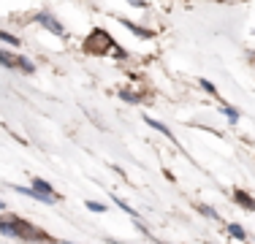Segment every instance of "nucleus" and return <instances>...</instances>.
Returning a JSON list of instances; mask_svg holds the SVG:
<instances>
[{
  "mask_svg": "<svg viewBox=\"0 0 255 244\" xmlns=\"http://www.w3.org/2000/svg\"><path fill=\"white\" fill-rule=\"evenodd\" d=\"M0 41H3V44H8V46H19V38H16V35H11V33H5V30H0Z\"/></svg>",
  "mask_w": 255,
  "mask_h": 244,
  "instance_id": "f8f14e48",
  "label": "nucleus"
},
{
  "mask_svg": "<svg viewBox=\"0 0 255 244\" xmlns=\"http://www.w3.org/2000/svg\"><path fill=\"white\" fill-rule=\"evenodd\" d=\"M223 114L228 117V122H236V120H239V112H236V109H231V106H223Z\"/></svg>",
  "mask_w": 255,
  "mask_h": 244,
  "instance_id": "4468645a",
  "label": "nucleus"
},
{
  "mask_svg": "<svg viewBox=\"0 0 255 244\" xmlns=\"http://www.w3.org/2000/svg\"><path fill=\"white\" fill-rule=\"evenodd\" d=\"M130 5H138V8H144L147 3H144V0H130Z\"/></svg>",
  "mask_w": 255,
  "mask_h": 244,
  "instance_id": "a211bd4d",
  "label": "nucleus"
},
{
  "mask_svg": "<svg viewBox=\"0 0 255 244\" xmlns=\"http://www.w3.org/2000/svg\"><path fill=\"white\" fill-rule=\"evenodd\" d=\"M33 190H35V201H41V204H54V201H57V193H54L52 185L44 182L41 176L33 179Z\"/></svg>",
  "mask_w": 255,
  "mask_h": 244,
  "instance_id": "f03ea898",
  "label": "nucleus"
},
{
  "mask_svg": "<svg viewBox=\"0 0 255 244\" xmlns=\"http://www.w3.org/2000/svg\"><path fill=\"white\" fill-rule=\"evenodd\" d=\"M106 49H117V44L112 41V35L106 33V30H93L90 33V38L84 41V52L90 54H106Z\"/></svg>",
  "mask_w": 255,
  "mask_h": 244,
  "instance_id": "f257e3e1",
  "label": "nucleus"
},
{
  "mask_svg": "<svg viewBox=\"0 0 255 244\" xmlns=\"http://www.w3.org/2000/svg\"><path fill=\"white\" fill-rule=\"evenodd\" d=\"M3 206H5V204H3V201H0V209H3Z\"/></svg>",
  "mask_w": 255,
  "mask_h": 244,
  "instance_id": "aec40b11",
  "label": "nucleus"
},
{
  "mask_svg": "<svg viewBox=\"0 0 255 244\" xmlns=\"http://www.w3.org/2000/svg\"><path fill=\"white\" fill-rule=\"evenodd\" d=\"M0 65H3V68H16V57L0 49Z\"/></svg>",
  "mask_w": 255,
  "mask_h": 244,
  "instance_id": "1a4fd4ad",
  "label": "nucleus"
},
{
  "mask_svg": "<svg viewBox=\"0 0 255 244\" xmlns=\"http://www.w3.org/2000/svg\"><path fill=\"white\" fill-rule=\"evenodd\" d=\"M196 209H198V215H204V217L215 220V223H220V215H217V209H212V206H206V204H196Z\"/></svg>",
  "mask_w": 255,
  "mask_h": 244,
  "instance_id": "0eeeda50",
  "label": "nucleus"
},
{
  "mask_svg": "<svg viewBox=\"0 0 255 244\" xmlns=\"http://www.w3.org/2000/svg\"><path fill=\"white\" fill-rule=\"evenodd\" d=\"M123 24L130 30L133 35H138V38H152V30H144V27H138V24H133V22H128V19H123Z\"/></svg>",
  "mask_w": 255,
  "mask_h": 244,
  "instance_id": "423d86ee",
  "label": "nucleus"
},
{
  "mask_svg": "<svg viewBox=\"0 0 255 244\" xmlns=\"http://www.w3.org/2000/svg\"><path fill=\"white\" fill-rule=\"evenodd\" d=\"M35 19H38L41 27H46V30H49L52 35H65V27H63V24H60L57 19H54L52 14H46V11H44V14H38Z\"/></svg>",
  "mask_w": 255,
  "mask_h": 244,
  "instance_id": "20e7f679",
  "label": "nucleus"
},
{
  "mask_svg": "<svg viewBox=\"0 0 255 244\" xmlns=\"http://www.w3.org/2000/svg\"><path fill=\"white\" fill-rule=\"evenodd\" d=\"M198 84H201V87H204V90H206V93H209V95H217V87H215V84L209 82V79H201V82H198Z\"/></svg>",
  "mask_w": 255,
  "mask_h": 244,
  "instance_id": "2eb2a0df",
  "label": "nucleus"
},
{
  "mask_svg": "<svg viewBox=\"0 0 255 244\" xmlns=\"http://www.w3.org/2000/svg\"><path fill=\"white\" fill-rule=\"evenodd\" d=\"M228 234L234 236V239H247L245 228H242V225H236V223H231V225H228Z\"/></svg>",
  "mask_w": 255,
  "mask_h": 244,
  "instance_id": "9d476101",
  "label": "nucleus"
},
{
  "mask_svg": "<svg viewBox=\"0 0 255 244\" xmlns=\"http://www.w3.org/2000/svg\"><path fill=\"white\" fill-rule=\"evenodd\" d=\"M234 201L242 206V209H247V212H255V198L250 193H245V190H234Z\"/></svg>",
  "mask_w": 255,
  "mask_h": 244,
  "instance_id": "39448f33",
  "label": "nucleus"
},
{
  "mask_svg": "<svg viewBox=\"0 0 255 244\" xmlns=\"http://www.w3.org/2000/svg\"><path fill=\"white\" fill-rule=\"evenodd\" d=\"M14 225H16V231H19V239H30V242H41V239H46L44 231H35L33 225H27V223H25V220H14Z\"/></svg>",
  "mask_w": 255,
  "mask_h": 244,
  "instance_id": "7ed1b4c3",
  "label": "nucleus"
},
{
  "mask_svg": "<svg viewBox=\"0 0 255 244\" xmlns=\"http://www.w3.org/2000/svg\"><path fill=\"white\" fill-rule=\"evenodd\" d=\"M123 101H130V103H138V101H141V98H138V95H133V93H123Z\"/></svg>",
  "mask_w": 255,
  "mask_h": 244,
  "instance_id": "f3484780",
  "label": "nucleus"
},
{
  "mask_svg": "<svg viewBox=\"0 0 255 244\" xmlns=\"http://www.w3.org/2000/svg\"><path fill=\"white\" fill-rule=\"evenodd\" d=\"M84 206H87L90 212H95V215H101V212H106V206H103V204H98V201H87Z\"/></svg>",
  "mask_w": 255,
  "mask_h": 244,
  "instance_id": "ddd939ff",
  "label": "nucleus"
},
{
  "mask_svg": "<svg viewBox=\"0 0 255 244\" xmlns=\"http://www.w3.org/2000/svg\"><path fill=\"white\" fill-rule=\"evenodd\" d=\"M147 125H149V127H155V130H160V133H163V136H166V138H171V141H174V133L168 130V127L163 125V122H157V120H149V117H147Z\"/></svg>",
  "mask_w": 255,
  "mask_h": 244,
  "instance_id": "6e6552de",
  "label": "nucleus"
},
{
  "mask_svg": "<svg viewBox=\"0 0 255 244\" xmlns=\"http://www.w3.org/2000/svg\"><path fill=\"white\" fill-rule=\"evenodd\" d=\"M155 244H166V242H155Z\"/></svg>",
  "mask_w": 255,
  "mask_h": 244,
  "instance_id": "412c9836",
  "label": "nucleus"
},
{
  "mask_svg": "<svg viewBox=\"0 0 255 244\" xmlns=\"http://www.w3.org/2000/svg\"><path fill=\"white\" fill-rule=\"evenodd\" d=\"M114 204H117V206H120V209H123V212H128V215H130V217H136V209H130V206H128V204H125V201H120V198H114Z\"/></svg>",
  "mask_w": 255,
  "mask_h": 244,
  "instance_id": "dca6fc26",
  "label": "nucleus"
},
{
  "mask_svg": "<svg viewBox=\"0 0 255 244\" xmlns=\"http://www.w3.org/2000/svg\"><path fill=\"white\" fill-rule=\"evenodd\" d=\"M16 68H22L25 73H35V65L30 63L27 57H16Z\"/></svg>",
  "mask_w": 255,
  "mask_h": 244,
  "instance_id": "9b49d317",
  "label": "nucleus"
},
{
  "mask_svg": "<svg viewBox=\"0 0 255 244\" xmlns=\"http://www.w3.org/2000/svg\"><path fill=\"white\" fill-rule=\"evenodd\" d=\"M109 242H112V244H123V242H114V239H109Z\"/></svg>",
  "mask_w": 255,
  "mask_h": 244,
  "instance_id": "6ab92c4d",
  "label": "nucleus"
}]
</instances>
